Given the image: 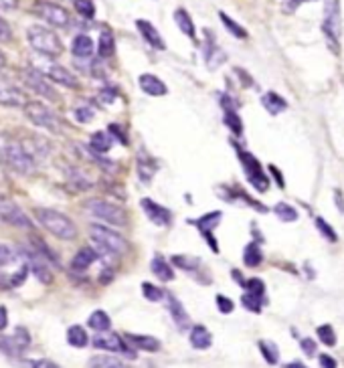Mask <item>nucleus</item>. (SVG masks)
<instances>
[{"mask_svg": "<svg viewBox=\"0 0 344 368\" xmlns=\"http://www.w3.org/2000/svg\"><path fill=\"white\" fill-rule=\"evenodd\" d=\"M35 218L43 225L45 229L53 235V237L61 239V241H73L77 237V227L71 218L55 211V209H47V207H37L35 209Z\"/></svg>", "mask_w": 344, "mask_h": 368, "instance_id": "1", "label": "nucleus"}, {"mask_svg": "<svg viewBox=\"0 0 344 368\" xmlns=\"http://www.w3.org/2000/svg\"><path fill=\"white\" fill-rule=\"evenodd\" d=\"M0 160H4L19 174H31L35 170V160L22 148L21 140H13L0 134Z\"/></svg>", "mask_w": 344, "mask_h": 368, "instance_id": "2", "label": "nucleus"}, {"mask_svg": "<svg viewBox=\"0 0 344 368\" xmlns=\"http://www.w3.org/2000/svg\"><path fill=\"white\" fill-rule=\"evenodd\" d=\"M322 33L326 43L334 55H341V37H343V10L341 0H326L324 4Z\"/></svg>", "mask_w": 344, "mask_h": 368, "instance_id": "3", "label": "nucleus"}, {"mask_svg": "<svg viewBox=\"0 0 344 368\" xmlns=\"http://www.w3.org/2000/svg\"><path fill=\"white\" fill-rule=\"evenodd\" d=\"M89 237L95 243V247H100L102 255H120L126 253L130 249L128 239L120 235L118 231L109 229L106 225H91L89 227Z\"/></svg>", "mask_w": 344, "mask_h": 368, "instance_id": "4", "label": "nucleus"}, {"mask_svg": "<svg viewBox=\"0 0 344 368\" xmlns=\"http://www.w3.org/2000/svg\"><path fill=\"white\" fill-rule=\"evenodd\" d=\"M26 39H29V45L41 53L45 57H59L63 53V43L61 39L47 26H41V24H33L29 26L26 31Z\"/></svg>", "mask_w": 344, "mask_h": 368, "instance_id": "5", "label": "nucleus"}, {"mask_svg": "<svg viewBox=\"0 0 344 368\" xmlns=\"http://www.w3.org/2000/svg\"><path fill=\"white\" fill-rule=\"evenodd\" d=\"M86 211L91 217H95L97 221L106 223V225H111V227H118V229L128 225L126 211L120 205L104 200V198H91V200H87Z\"/></svg>", "mask_w": 344, "mask_h": 368, "instance_id": "6", "label": "nucleus"}, {"mask_svg": "<svg viewBox=\"0 0 344 368\" xmlns=\"http://www.w3.org/2000/svg\"><path fill=\"white\" fill-rule=\"evenodd\" d=\"M22 111H24L26 120L31 124H35L37 128H43V130L51 131V134H59V130H61L59 118L41 102H26L22 106Z\"/></svg>", "mask_w": 344, "mask_h": 368, "instance_id": "7", "label": "nucleus"}, {"mask_svg": "<svg viewBox=\"0 0 344 368\" xmlns=\"http://www.w3.org/2000/svg\"><path fill=\"white\" fill-rule=\"evenodd\" d=\"M237 156H239V160H241V164H243V170L247 174V180H249V184L258 191V193H265L267 189H269V176L261 170V164H259V160L253 156V154H249V152L241 150V148H237Z\"/></svg>", "mask_w": 344, "mask_h": 368, "instance_id": "8", "label": "nucleus"}, {"mask_svg": "<svg viewBox=\"0 0 344 368\" xmlns=\"http://www.w3.org/2000/svg\"><path fill=\"white\" fill-rule=\"evenodd\" d=\"M19 253L26 263V267L37 275V280H41L43 283L53 282V271H51V261L43 257L35 247H19Z\"/></svg>", "mask_w": 344, "mask_h": 368, "instance_id": "9", "label": "nucleus"}, {"mask_svg": "<svg viewBox=\"0 0 344 368\" xmlns=\"http://www.w3.org/2000/svg\"><path fill=\"white\" fill-rule=\"evenodd\" d=\"M35 13L47 21L51 26H57V29H67L71 24V17L69 13L65 10L63 6L55 4V2H47V0H37L35 2Z\"/></svg>", "mask_w": 344, "mask_h": 368, "instance_id": "10", "label": "nucleus"}, {"mask_svg": "<svg viewBox=\"0 0 344 368\" xmlns=\"http://www.w3.org/2000/svg\"><path fill=\"white\" fill-rule=\"evenodd\" d=\"M22 81L29 89H33L35 93H39L41 97H47L51 102H59V93L55 91V87L49 83V79L45 77L39 69H26L22 71Z\"/></svg>", "mask_w": 344, "mask_h": 368, "instance_id": "11", "label": "nucleus"}, {"mask_svg": "<svg viewBox=\"0 0 344 368\" xmlns=\"http://www.w3.org/2000/svg\"><path fill=\"white\" fill-rule=\"evenodd\" d=\"M0 221L8 223L13 227H19V229H31L33 227L31 218L24 215L21 207L6 196H0Z\"/></svg>", "mask_w": 344, "mask_h": 368, "instance_id": "12", "label": "nucleus"}, {"mask_svg": "<svg viewBox=\"0 0 344 368\" xmlns=\"http://www.w3.org/2000/svg\"><path fill=\"white\" fill-rule=\"evenodd\" d=\"M31 346V336L24 328L15 330V334L10 336H0V350L10 356V358H19Z\"/></svg>", "mask_w": 344, "mask_h": 368, "instance_id": "13", "label": "nucleus"}, {"mask_svg": "<svg viewBox=\"0 0 344 368\" xmlns=\"http://www.w3.org/2000/svg\"><path fill=\"white\" fill-rule=\"evenodd\" d=\"M93 346L100 348V350H108V352H120V354H126L128 358H136V352L134 348L130 346L126 340H122L118 334L114 332H97L95 338H93Z\"/></svg>", "mask_w": 344, "mask_h": 368, "instance_id": "14", "label": "nucleus"}, {"mask_svg": "<svg viewBox=\"0 0 344 368\" xmlns=\"http://www.w3.org/2000/svg\"><path fill=\"white\" fill-rule=\"evenodd\" d=\"M41 73H43L49 81H53V83H57V86L69 87V89L79 87V79H77V77H75V75L63 65H57V63H45L43 69H41Z\"/></svg>", "mask_w": 344, "mask_h": 368, "instance_id": "15", "label": "nucleus"}, {"mask_svg": "<svg viewBox=\"0 0 344 368\" xmlns=\"http://www.w3.org/2000/svg\"><path fill=\"white\" fill-rule=\"evenodd\" d=\"M26 102H29L26 93L22 91L21 87L0 79V106H4V108H22Z\"/></svg>", "mask_w": 344, "mask_h": 368, "instance_id": "16", "label": "nucleus"}, {"mask_svg": "<svg viewBox=\"0 0 344 368\" xmlns=\"http://www.w3.org/2000/svg\"><path fill=\"white\" fill-rule=\"evenodd\" d=\"M140 205H142V209H144V213H146L148 221H152L154 225H158V227H169V225H171L172 221L171 209H166V207L154 202L152 198H142Z\"/></svg>", "mask_w": 344, "mask_h": 368, "instance_id": "17", "label": "nucleus"}, {"mask_svg": "<svg viewBox=\"0 0 344 368\" xmlns=\"http://www.w3.org/2000/svg\"><path fill=\"white\" fill-rule=\"evenodd\" d=\"M164 300H166V307L171 312V318L174 320V324L178 326V330H189L191 328V316L187 314L185 305L178 302L172 294L164 291Z\"/></svg>", "mask_w": 344, "mask_h": 368, "instance_id": "18", "label": "nucleus"}, {"mask_svg": "<svg viewBox=\"0 0 344 368\" xmlns=\"http://www.w3.org/2000/svg\"><path fill=\"white\" fill-rule=\"evenodd\" d=\"M205 33H207V43H205V63H207L209 69H219V67L227 61V55H225V51L215 43V37H211L209 31H205Z\"/></svg>", "mask_w": 344, "mask_h": 368, "instance_id": "19", "label": "nucleus"}, {"mask_svg": "<svg viewBox=\"0 0 344 368\" xmlns=\"http://www.w3.org/2000/svg\"><path fill=\"white\" fill-rule=\"evenodd\" d=\"M221 218H223V213H221V211H213V213H207V215H203L201 218L193 221L194 225H196V229H198L205 237L209 239L211 249H213L215 253L219 251V249H217L215 239H211V231H215V227L221 223Z\"/></svg>", "mask_w": 344, "mask_h": 368, "instance_id": "20", "label": "nucleus"}, {"mask_svg": "<svg viewBox=\"0 0 344 368\" xmlns=\"http://www.w3.org/2000/svg\"><path fill=\"white\" fill-rule=\"evenodd\" d=\"M136 170H138V176H140V180H142L144 184H150L154 174L158 170V164H156V160L152 158L150 154L140 150L138 152V156H136Z\"/></svg>", "mask_w": 344, "mask_h": 368, "instance_id": "21", "label": "nucleus"}, {"mask_svg": "<svg viewBox=\"0 0 344 368\" xmlns=\"http://www.w3.org/2000/svg\"><path fill=\"white\" fill-rule=\"evenodd\" d=\"M136 26H138L140 35L144 37V41L150 45V47L158 49V51H164V49H166L164 39L160 37V33L156 31V26H154L152 22L144 21V19H138V21H136Z\"/></svg>", "mask_w": 344, "mask_h": 368, "instance_id": "22", "label": "nucleus"}, {"mask_svg": "<svg viewBox=\"0 0 344 368\" xmlns=\"http://www.w3.org/2000/svg\"><path fill=\"white\" fill-rule=\"evenodd\" d=\"M97 257H100V253L93 247H81L75 253V257L71 259V269L73 271H87L97 261Z\"/></svg>", "mask_w": 344, "mask_h": 368, "instance_id": "23", "label": "nucleus"}, {"mask_svg": "<svg viewBox=\"0 0 344 368\" xmlns=\"http://www.w3.org/2000/svg\"><path fill=\"white\" fill-rule=\"evenodd\" d=\"M140 89H142L144 93L152 95V97H162V95L169 93V87L164 86V81H160V79H158L156 75H152V73L140 75Z\"/></svg>", "mask_w": 344, "mask_h": 368, "instance_id": "24", "label": "nucleus"}, {"mask_svg": "<svg viewBox=\"0 0 344 368\" xmlns=\"http://www.w3.org/2000/svg\"><path fill=\"white\" fill-rule=\"evenodd\" d=\"M93 49H95V45H93L89 35H77V37L73 39V43H71V53H73V57H77V59H91Z\"/></svg>", "mask_w": 344, "mask_h": 368, "instance_id": "25", "label": "nucleus"}, {"mask_svg": "<svg viewBox=\"0 0 344 368\" xmlns=\"http://www.w3.org/2000/svg\"><path fill=\"white\" fill-rule=\"evenodd\" d=\"M126 342L132 348L144 350V352H158L160 342L154 336H142V334H126Z\"/></svg>", "mask_w": 344, "mask_h": 368, "instance_id": "26", "label": "nucleus"}, {"mask_svg": "<svg viewBox=\"0 0 344 368\" xmlns=\"http://www.w3.org/2000/svg\"><path fill=\"white\" fill-rule=\"evenodd\" d=\"M191 344L196 350H207L213 344V334L205 326H191Z\"/></svg>", "mask_w": 344, "mask_h": 368, "instance_id": "27", "label": "nucleus"}, {"mask_svg": "<svg viewBox=\"0 0 344 368\" xmlns=\"http://www.w3.org/2000/svg\"><path fill=\"white\" fill-rule=\"evenodd\" d=\"M261 106L269 111V115H280L281 111H286L288 109V102L278 95L276 91H267L263 97H261Z\"/></svg>", "mask_w": 344, "mask_h": 368, "instance_id": "28", "label": "nucleus"}, {"mask_svg": "<svg viewBox=\"0 0 344 368\" xmlns=\"http://www.w3.org/2000/svg\"><path fill=\"white\" fill-rule=\"evenodd\" d=\"M150 269L152 273L158 278V280H162V282H172L174 280V269L171 267V263L164 259V257H160V255H156L150 263Z\"/></svg>", "mask_w": 344, "mask_h": 368, "instance_id": "29", "label": "nucleus"}, {"mask_svg": "<svg viewBox=\"0 0 344 368\" xmlns=\"http://www.w3.org/2000/svg\"><path fill=\"white\" fill-rule=\"evenodd\" d=\"M174 21H176V26L189 37V39H196V31H194V22L191 19V15L185 10V8H176V13H174Z\"/></svg>", "mask_w": 344, "mask_h": 368, "instance_id": "30", "label": "nucleus"}, {"mask_svg": "<svg viewBox=\"0 0 344 368\" xmlns=\"http://www.w3.org/2000/svg\"><path fill=\"white\" fill-rule=\"evenodd\" d=\"M89 150L93 154H108L111 150V136L108 131H95L89 140Z\"/></svg>", "mask_w": 344, "mask_h": 368, "instance_id": "31", "label": "nucleus"}, {"mask_svg": "<svg viewBox=\"0 0 344 368\" xmlns=\"http://www.w3.org/2000/svg\"><path fill=\"white\" fill-rule=\"evenodd\" d=\"M67 342L73 348H86L89 344V336H87L86 328L84 326H71L67 330Z\"/></svg>", "mask_w": 344, "mask_h": 368, "instance_id": "32", "label": "nucleus"}, {"mask_svg": "<svg viewBox=\"0 0 344 368\" xmlns=\"http://www.w3.org/2000/svg\"><path fill=\"white\" fill-rule=\"evenodd\" d=\"M259 352L265 358L267 365H278L280 362V348L272 340H259Z\"/></svg>", "mask_w": 344, "mask_h": 368, "instance_id": "33", "label": "nucleus"}, {"mask_svg": "<svg viewBox=\"0 0 344 368\" xmlns=\"http://www.w3.org/2000/svg\"><path fill=\"white\" fill-rule=\"evenodd\" d=\"M261 261H263V253H261V247H259L258 243L253 241V243L245 245V249H243V263L247 267H258V265H261Z\"/></svg>", "mask_w": 344, "mask_h": 368, "instance_id": "34", "label": "nucleus"}, {"mask_svg": "<svg viewBox=\"0 0 344 368\" xmlns=\"http://www.w3.org/2000/svg\"><path fill=\"white\" fill-rule=\"evenodd\" d=\"M87 326H89L91 330H95V332H108L109 326H111V320H109V316L104 310H95V312L89 316Z\"/></svg>", "mask_w": 344, "mask_h": 368, "instance_id": "35", "label": "nucleus"}, {"mask_svg": "<svg viewBox=\"0 0 344 368\" xmlns=\"http://www.w3.org/2000/svg\"><path fill=\"white\" fill-rule=\"evenodd\" d=\"M97 53H100V57H102V59H109V57L116 53V41H114V37H111V33H109V31H104V33L100 35Z\"/></svg>", "mask_w": 344, "mask_h": 368, "instance_id": "36", "label": "nucleus"}, {"mask_svg": "<svg viewBox=\"0 0 344 368\" xmlns=\"http://www.w3.org/2000/svg\"><path fill=\"white\" fill-rule=\"evenodd\" d=\"M87 368H128V365L116 356H93Z\"/></svg>", "mask_w": 344, "mask_h": 368, "instance_id": "37", "label": "nucleus"}, {"mask_svg": "<svg viewBox=\"0 0 344 368\" xmlns=\"http://www.w3.org/2000/svg\"><path fill=\"white\" fill-rule=\"evenodd\" d=\"M219 19L223 21V24H225V29L235 37V39H247L249 35H247V31L239 24V22H235L229 15H225V13H219Z\"/></svg>", "mask_w": 344, "mask_h": 368, "instance_id": "38", "label": "nucleus"}, {"mask_svg": "<svg viewBox=\"0 0 344 368\" xmlns=\"http://www.w3.org/2000/svg\"><path fill=\"white\" fill-rule=\"evenodd\" d=\"M73 115L79 124H89L93 118H95V108L89 104V102H81L79 106H75L73 109Z\"/></svg>", "mask_w": 344, "mask_h": 368, "instance_id": "39", "label": "nucleus"}, {"mask_svg": "<svg viewBox=\"0 0 344 368\" xmlns=\"http://www.w3.org/2000/svg\"><path fill=\"white\" fill-rule=\"evenodd\" d=\"M274 213H276V217L283 221V223H294V221H298V211L292 207V205H288V202H278L276 207H274Z\"/></svg>", "mask_w": 344, "mask_h": 368, "instance_id": "40", "label": "nucleus"}, {"mask_svg": "<svg viewBox=\"0 0 344 368\" xmlns=\"http://www.w3.org/2000/svg\"><path fill=\"white\" fill-rule=\"evenodd\" d=\"M172 263H174L176 267L189 271V273H196V271L201 269V259L189 257V255H174V257H172Z\"/></svg>", "mask_w": 344, "mask_h": 368, "instance_id": "41", "label": "nucleus"}, {"mask_svg": "<svg viewBox=\"0 0 344 368\" xmlns=\"http://www.w3.org/2000/svg\"><path fill=\"white\" fill-rule=\"evenodd\" d=\"M225 126L233 131L235 136H241V134H243V122H241L237 109H225Z\"/></svg>", "mask_w": 344, "mask_h": 368, "instance_id": "42", "label": "nucleus"}, {"mask_svg": "<svg viewBox=\"0 0 344 368\" xmlns=\"http://www.w3.org/2000/svg\"><path fill=\"white\" fill-rule=\"evenodd\" d=\"M316 334H318V340L322 342L324 346H336V334H334V328L330 324L318 326Z\"/></svg>", "mask_w": 344, "mask_h": 368, "instance_id": "43", "label": "nucleus"}, {"mask_svg": "<svg viewBox=\"0 0 344 368\" xmlns=\"http://www.w3.org/2000/svg\"><path fill=\"white\" fill-rule=\"evenodd\" d=\"M314 225H316L318 233H320V235H322V237L326 239L328 243H336V241H338V235H336V231H334V229H332V227H330V225H328V223H326V221H324L322 217L314 218Z\"/></svg>", "mask_w": 344, "mask_h": 368, "instance_id": "44", "label": "nucleus"}, {"mask_svg": "<svg viewBox=\"0 0 344 368\" xmlns=\"http://www.w3.org/2000/svg\"><path fill=\"white\" fill-rule=\"evenodd\" d=\"M263 302H265V298L253 296V294H249V291H245V294H243V298H241V303H243L249 312H253V314H261Z\"/></svg>", "mask_w": 344, "mask_h": 368, "instance_id": "45", "label": "nucleus"}, {"mask_svg": "<svg viewBox=\"0 0 344 368\" xmlns=\"http://www.w3.org/2000/svg\"><path fill=\"white\" fill-rule=\"evenodd\" d=\"M73 6L84 19H93L95 15V4L91 0H73Z\"/></svg>", "mask_w": 344, "mask_h": 368, "instance_id": "46", "label": "nucleus"}, {"mask_svg": "<svg viewBox=\"0 0 344 368\" xmlns=\"http://www.w3.org/2000/svg\"><path fill=\"white\" fill-rule=\"evenodd\" d=\"M243 287H245V291H249V294H253V296L265 298V283L261 282L259 278H251V280H247V282L243 283Z\"/></svg>", "mask_w": 344, "mask_h": 368, "instance_id": "47", "label": "nucleus"}, {"mask_svg": "<svg viewBox=\"0 0 344 368\" xmlns=\"http://www.w3.org/2000/svg\"><path fill=\"white\" fill-rule=\"evenodd\" d=\"M142 291H144V298L150 300V302H162L164 300V291L152 283H142Z\"/></svg>", "mask_w": 344, "mask_h": 368, "instance_id": "48", "label": "nucleus"}, {"mask_svg": "<svg viewBox=\"0 0 344 368\" xmlns=\"http://www.w3.org/2000/svg\"><path fill=\"white\" fill-rule=\"evenodd\" d=\"M306 2H316V0H281V13L294 15L302 4H306Z\"/></svg>", "mask_w": 344, "mask_h": 368, "instance_id": "49", "label": "nucleus"}, {"mask_svg": "<svg viewBox=\"0 0 344 368\" xmlns=\"http://www.w3.org/2000/svg\"><path fill=\"white\" fill-rule=\"evenodd\" d=\"M10 41H13V29L0 17V43H10Z\"/></svg>", "mask_w": 344, "mask_h": 368, "instance_id": "50", "label": "nucleus"}, {"mask_svg": "<svg viewBox=\"0 0 344 368\" xmlns=\"http://www.w3.org/2000/svg\"><path fill=\"white\" fill-rule=\"evenodd\" d=\"M116 95H118V91L114 89V87H104L102 91H100V95H97V99L100 102H104V104H114L116 102Z\"/></svg>", "mask_w": 344, "mask_h": 368, "instance_id": "51", "label": "nucleus"}, {"mask_svg": "<svg viewBox=\"0 0 344 368\" xmlns=\"http://www.w3.org/2000/svg\"><path fill=\"white\" fill-rule=\"evenodd\" d=\"M217 307H219L221 314H231L235 305H233V302H231L229 298H225V296H217Z\"/></svg>", "mask_w": 344, "mask_h": 368, "instance_id": "52", "label": "nucleus"}, {"mask_svg": "<svg viewBox=\"0 0 344 368\" xmlns=\"http://www.w3.org/2000/svg\"><path fill=\"white\" fill-rule=\"evenodd\" d=\"M300 348L306 356H314V354H316V342H314L312 338H302Z\"/></svg>", "mask_w": 344, "mask_h": 368, "instance_id": "53", "label": "nucleus"}, {"mask_svg": "<svg viewBox=\"0 0 344 368\" xmlns=\"http://www.w3.org/2000/svg\"><path fill=\"white\" fill-rule=\"evenodd\" d=\"M318 365L320 368H336V360L328 354H318Z\"/></svg>", "mask_w": 344, "mask_h": 368, "instance_id": "54", "label": "nucleus"}, {"mask_svg": "<svg viewBox=\"0 0 344 368\" xmlns=\"http://www.w3.org/2000/svg\"><path fill=\"white\" fill-rule=\"evenodd\" d=\"M31 368H59L53 360H47V358H39V360H35Z\"/></svg>", "mask_w": 344, "mask_h": 368, "instance_id": "55", "label": "nucleus"}, {"mask_svg": "<svg viewBox=\"0 0 344 368\" xmlns=\"http://www.w3.org/2000/svg\"><path fill=\"white\" fill-rule=\"evenodd\" d=\"M334 202H336L338 211L344 213V196H343V191H341V189H336V191H334Z\"/></svg>", "mask_w": 344, "mask_h": 368, "instance_id": "56", "label": "nucleus"}, {"mask_svg": "<svg viewBox=\"0 0 344 368\" xmlns=\"http://www.w3.org/2000/svg\"><path fill=\"white\" fill-rule=\"evenodd\" d=\"M17 6H19V0H0L2 10H15Z\"/></svg>", "mask_w": 344, "mask_h": 368, "instance_id": "57", "label": "nucleus"}, {"mask_svg": "<svg viewBox=\"0 0 344 368\" xmlns=\"http://www.w3.org/2000/svg\"><path fill=\"white\" fill-rule=\"evenodd\" d=\"M235 73L239 75V77H241V79H243V83H245V87L253 86V79H251V77H249V75H247V73H245L243 69H239V67H237Z\"/></svg>", "mask_w": 344, "mask_h": 368, "instance_id": "58", "label": "nucleus"}, {"mask_svg": "<svg viewBox=\"0 0 344 368\" xmlns=\"http://www.w3.org/2000/svg\"><path fill=\"white\" fill-rule=\"evenodd\" d=\"M6 326H8V312H6V307L0 305V332H2Z\"/></svg>", "mask_w": 344, "mask_h": 368, "instance_id": "59", "label": "nucleus"}, {"mask_svg": "<svg viewBox=\"0 0 344 368\" xmlns=\"http://www.w3.org/2000/svg\"><path fill=\"white\" fill-rule=\"evenodd\" d=\"M269 173L274 174V178H276V182H278V186H280V189H283V178H281L280 170H278L276 166H272V164H269Z\"/></svg>", "mask_w": 344, "mask_h": 368, "instance_id": "60", "label": "nucleus"}, {"mask_svg": "<svg viewBox=\"0 0 344 368\" xmlns=\"http://www.w3.org/2000/svg\"><path fill=\"white\" fill-rule=\"evenodd\" d=\"M283 368H308V367H306V365H302V362H298V360H296V362H288V365H286Z\"/></svg>", "mask_w": 344, "mask_h": 368, "instance_id": "61", "label": "nucleus"}, {"mask_svg": "<svg viewBox=\"0 0 344 368\" xmlns=\"http://www.w3.org/2000/svg\"><path fill=\"white\" fill-rule=\"evenodd\" d=\"M4 65H6V57H4V53L0 51V69H2Z\"/></svg>", "mask_w": 344, "mask_h": 368, "instance_id": "62", "label": "nucleus"}]
</instances>
